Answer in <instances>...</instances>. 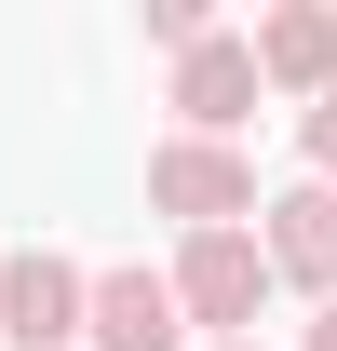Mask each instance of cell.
Listing matches in <instances>:
<instances>
[{
  "label": "cell",
  "mask_w": 337,
  "mask_h": 351,
  "mask_svg": "<svg viewBox=\"0 0 337 351\" xmlns=\"http://www.w3.org/2000/svg\"><path fill=\"white\" fill-rule=\"evenodd\" d=\"M149 217H175V230H243L256 217V149L162 135V149H149Z\"/></svg>",
  "instance_id": "obj_2"
},
{
  "label": "cell",
  "mask_w": 337,
  "mask_h": 351,
  "mask_svg": "<svg viewBox=\"0 0 337 351\" xmlns=\"http://www.w3.org/2000/svg\"><path fill=\"white\" fill-rule=\"evenodd\" d=\"M162 298H175V324H203L216 351L256 338V311H270V257H256V230H175Z\"/></svg>",
  "instance_id": "obj_1"
},
{
  "label": "cell",
  "mask_w": 337,
  "mask_h": 351,
  "mask_svg": "<svg viewBox=\"0 0 337 351\" xmlns=\"http://www.w3.org/2000/svg\"><path fill=\"white\" fill-rule=\"evenodd\" d=\"M229 351H256V338H229Z\"/></svg>",
  "instance_id": "obj_11"
},
{
  "label": "cell",
  "mask_w": 337,
  "mask_h": 351,
  "mask_svg": "<svg viewBox=\"0 0 337 351\" xmlns=\"http://www.w3.org/2000/svg\"><path fill=\"white\" fill-rule=\"evenodd\" d=\"M297 351H337V311H310V324H297Z\"/></svg>",
  "instance_id": "obj_10"
},
{
  "label": "cell",
  "mask_w": 337,
  "mask_h": 351,
  "mask_svg": "<svg viewBox=\"0 0 337 351\" xmlns=\"http://www.w3.org/2000/svg\"><path fill=\"white\" fill-rule=\"evenodd\" d=\"M256 257H270V284H297L310 311H337V189H270L256 203Z\"/></svg>",
  "instance_id": "obj_4"
},
{
  "label": "cell",
  "mask_w": 337,
  "mask_h": 351,
  "mask_svg": "<svg viewBox=\"0 0 337 351\" xmlns=\"http://www.w3.org/2000/svg\"><path fill=\"white\" fill-rule=\"evenodd\" d=\"M243 54H256V95H297V108L337 95V14L324 0H270V14L243 27Z\"/></svg>",
  "instance_id": "obj_5"
},
{
  "label": "cell",
  "mask_w": 337,
  "mask_h": 351,
  "mask_svg": "<svg viewBox=\"0 0 337 351\" xmlns=\"http://www.w3.org/2000/svg\"><path fill=\"white\" fill-rule=\"evenodd\" d=\"M0 351H82V257L54 243L0 257Z\"/></svg>",
  "instance_id": "obj_3"
},
{
  "label": "cell",
  "mask_w": 337,
  "mask_h": 351,
  "mask_svg": "<svg viewBox=\"0 0 337 351\" xmlns=\"http://www.w3.org/2000/svg\"><path fill=\"white\" fill-rule=\"evenodd\" d=\"M82 351H189V324H175V298H162L149 257L82 270Z\"/></svg>",
  "instance_id": "obj_7"
},
{
  "label": "cell",
  "mask_w": 337,
  "mask_h": 351,
  "mask_svg": "<svg viewBox=\"0 0 337 351\" xmlns=\"http://www.w3.org/2000/svg\"><path fill=\"white\" fill-rule=\"evenodd\" d=\"M297 149H310V189H337V95H324V108H297Z\"/></svg>",
  "instance_id": "obj_8"
},
{
  "label": "cell",
  "mask_w": 337,
  "mask_h": 351,
  "mask_svg": "<svg viewBox=\"0 0 337 351\" xmlns=\"http://www.w3.org/2000/svg\"><path fill=\"white\" fill-rule=\"evenodd\" d=\"M243 122H256V54H243V27H203V41L175 54V135L243 149Z\"/></svg>",
  "instance_id": "obj_6"
},
{
  "label": "cell",
  "mask_w": 337,
  "mask_h": 351,
  "mask_svg": "<svg viewBox=\"0 0 337 351\" xmlns=\"http://www.w3.org/2000/svg\"><path fill=\"white\" fill-rule=\"evenodd\" d=\"M203 27H216L203 0H149V41H162V54H189V41H203Z\"/></svg>",
  "instance_id": "obj_9"
}]
</instances>
